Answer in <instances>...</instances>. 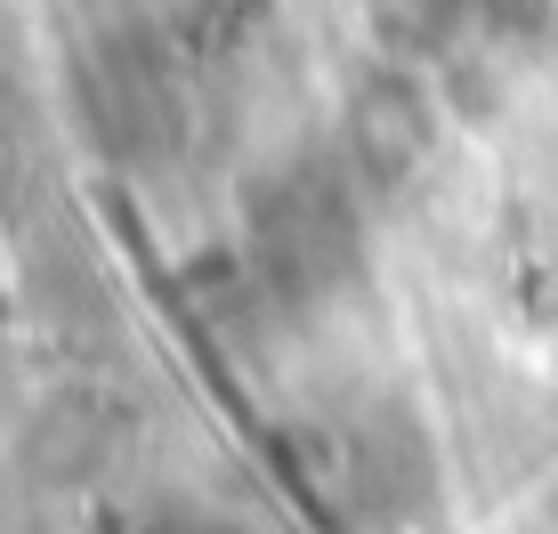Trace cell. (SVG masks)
Instances as JSON below:
<instances>
[{
  "label": "cell",
  "mask_w": 558,
  "mask_h": 534,
  "mask_svg": "<svg viewBox=\"0 0 558 534\" xmlns=\"http://www.w3.org/2000/svg\"><path fill=\"white\" fill-rule=\"evenodd\" d=\"M349 146H356V162L373 170V179H405V162L429 146V113H421V98L397 82V73H380V82L356 98Z\"/></svg>",
  "instance_id": "cell-1"
}]
</instances>
